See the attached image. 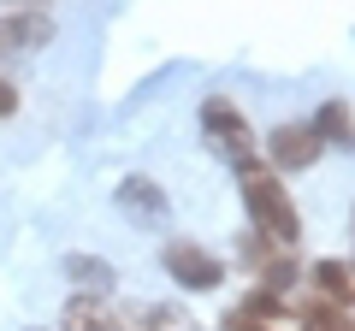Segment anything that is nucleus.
Returning <instances> with one entry per match:
<instances>
[{"label":"nucleus","instance_id":"nucleus-1","mask_svg":"<svg viewBox=\"0 0 355 331\" xmlns=\"http://www.w3.org/2000/svg\"><path fill=\"white\" fill-rule=\"evenodd\" d=\"M243 207L254 219V237L279 242V249H291L302 237V213H296L291 190H284V178L272 166H243Z\"/></svg>","mask_w":355,"mask_h":331},{"label":"nucleus","instance_id":"nucleus-2","mask_svg":"<svg viewBox=\"0 0 355 331\" xmlns=\"http://www.w3.org/2000/svg\"><path fill=\"white\" fill-rule=\"evenodd\" d=\"M202 130H207V142H214L219 154H225L231 166H261V154H254V130H249V118L237 113V107L225 101V95H214V101L202 107Z\"/></svg>","mask_w":355,"mask_h":331},{"label":"nucleus","instance_id":"nucleus-3","mask_svg":"<svg viewBox=\"0 0 355 331\" xmlns=\"http://www.w3.org/2000/svg\"><path fill=\"white\" fill-rule=\"evenodd\" d=\"M160 260H166V272H172L178 284H190V290H219V284H225L219 255H207V249H196V242H166Z\"/></svg>","mask_w":355,"mask_h":331},{"label":"nucleus","instance_id":"nucleus-4","mask_svg":"<svg viewBox=\"0 0 355 331\" xmlns=\"http://www.w3.org/2000/svg\"><path fill=\"white\" fill-rule=\"evenodd\" d=\"M320 130L314 125H279L272 136H266V154H272V172H308V166L320 160Z\"/></svg>","mask_w":355,"mask_h":331},{"label":"nucleus","instance_id":"nucleus-5","mask_svg":"<svg viewBox=\"0 0 355 331\" xmlns=\"http://www.w3.org/2000/svg\"><path fill=\"white\" fill-rule=\"evenodd\" d=\"M60 331H125V325L107 307V296H71L65 314H60Z\"/></svg>","mask_w":355,"mask_h":331},{"label":"nucleus","instance_id":"nucleus-6","mask_svg":"<svg viewBox=\"0 0 355 331\" xmlns=\"http://www.w3.org/2000/svg\"><path fill=\"white\" fill-rule=\"evenodd\" d=\"M308 278H314V290L326 296V302H338V307L355 302V284H349V267H343V260H320Z\"/></svg>","mask_w":355,"mask_h":331},{"label":"nucleus","instance_id":"nucleus-7","mask_svg":"<svg viewBox=\"0 0 355 331\" xmlns=\"http://www.w3.org/2000/svg\"><path fill=\"white\" fill-rule=\"evenodd\" d=\"M314 130H320V142H331V148H355V118H349V107H343V101L320 107Z\"/></svg>","mask_w":355,"mask_h":331},{"label":"nucleus","instance_id":"nucleus-8","mask_svg":"<svg viewBox=\"0 0 355 331\" xmlns=\"http://www.w3.org/2000/svg\"><path fill=\"white\" fill-rule=\"evenodd\" d=\"M302 331H355V319L320 296V302H302Z\"/></svg>","mask_w":355,"mask_h":331},{"label":"nucleus","instance_id":"nucleus-9","mask_svg":"<svg viewBox=\"0 0 355 331\" xmlns=\"http://www.w3.org/2000/svg\"><path fill=\"white\" fill-rule=\"evenodd\" d=\"M65 272H71V278H83V296H107V290H113V267H107V260L71 255V260H65Z\"/></svg>","mask_w":355,"mask_h":331},{"label":"nucleus","instance_id":"nucleus-10","mask_svg":"<svg viewBox=\"0 0 355 331\" xmlns=\"http://www.w3.org/2000/svg\"><path fill=\"white\" fill-rule=\"evenodd\" d=\"M125 207H142L148 219H160V213H166V195L154 190L148 178H125Z\"/></svg>","mask_w":355,"mask_h":331},{"label":"nucleus","instance_id":"nucleus-11","mask_svg":"<svg viewBox=\"0 0 355 331\" xmlns=\"http://www.w3.org/2000/svg\"><path fill=\"white\" fill-rule=\"evenodd\" d=\"M243 314H254V319H279V314H284V296H272V290H254Z\"/></svg>","mask_w":355,"mask_h":331},{"label":"nucleus","instance_id":"nucleus-12","mask_svg":"<svg viewBox=\"0 0 355 331\" xmlns=\"http://www.w3.org/2000/svg\"><path fill=\"white\" fill-rule=\"evenodd\" d=\"M142 331H190V325H184V319L172 314V307H154V314L142 319Z\"/></svg>","mask_w":355,"mask_h":331},{"label":"nucleus","instance_id":"nucleus-13","mask_svg":"<svg viewBox=\"0 0 355 331\" xmlns=\"http://www.w3.org/2000/svg\"><path fill=\"white\" fill-rule=\"evenodd\" d=\"M219 331H272V325H266V319H254V314H243V307H231Z\"/></svg>","mask_w":355,"mask_h":331},{"label":"nucleus","instance_id":"nucleus-14","mask_svg":"<svg viewBox=\"0 0 355 331\" xmlns=\"http://www.w3.org/2000/svg\"><path fill=\"white\" fill-rule=\"evenodd\" d=\"M6 113H18V95H12V83L0 77V118H6Z\"/></svg>","mask_w":355,"mask_h":331}]
</instances>
